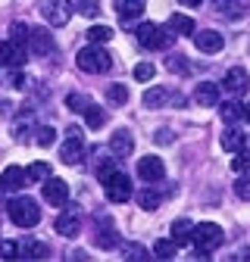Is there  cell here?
I'll use <instances>...</instances> for the list:
<instances>
[{
	"label": "cell",
	"instance_id": "cell-1",
	"mask_svg": "<svg viewBox=\"0 0 250 262\" xmlns=\"http://www.w3.org/2000/svg\"><path fill=\"white\" fill-rule=\"evenodd\" d=\"M75 66L81 72H91V75H100V72H110L113 69V53L103 50L100 44H91L85 50L75 53Z\"/></svg>",
	"mask_w": 250,
	"mask_h": 262
},
{
	"label": "cell",
	"instance_id": "cell-2",
	"mask_svg": "<svg viewBox=\"0 0 250 262\" xmlns=\"http://www.w3.org/2000/svg\"><path fill=\"white\" fill-rule=\"evenodd\" d=\"M222 241H225V234H222V228H219L216 222H200V225H194V250H197V256L200 259H210L206 253H213V250H219L222 247Z\"/></svg>",
	"mask_w": 250,
	"mask_h": 262
},
{
	"label": "cell",
	"instance_id": "cell-3",
	"mask_svg": "<svg viewBox=\"0 0 250 262\" xmlns=\"http://www.w3.org/2000/svg\"><path fill=\"white\" fill-rule=\"evenodd\" d=\"M135 35H138V44L147 47V50H166L175 31H166L163 25H156V22H144V25H138Z\"/></svg>",
	"mask_w": 250,
	"mask_h": 262
},
{
	"label": "cell",
	"instance_id": "cell-4",
	"mask_svg": "<svg viewBox=\"0 0 250 262\" xmlns=\"http://www.w3.org/2000/svg\"><path fill=\"white\" fill-rule=\"evenodd\" d=\"M10 219L19 228H35L41 222V206L35 200H28V196H16V200L10 203Z\"/></svg>",
	"mask_w": 250,
	"mask_h": 262
},
{
	"label": "cell",
	"instance_id": "cell-5",
	"mask_svg": "<svg viewBox=\"0 0 250 262\" xmlns=\"http://www.w3.org/2000/svg\"><path fill=\"white\" fill-rule=\"evenodd\" d=\"M103 181V193H107V200L110 203H125V200H132V181H129V175L125 172H110L107 178H100Z\"/></svg>",
	"mask_w": 250,
	"mask_h": 262
},
{
	"label": "cell",
	"instance_id": "cell-6",
	"mask_svg": "<svg viewBox=\"0 0 250 262\" xmlns=\"http://www.w3.org/2000/svg\"><path fill=\"white\" fill-rule=\"evenodd\" d=\"M41 16H44L47 25L59 28L72 19V4L69 0H41Z\"/></svg>",
	"mask_w": 250,
	"mask_h": 262
},
{
	"label": "cell",
	"instance_id": "cell-7",
	"mask_svg": "<svg viewBox=\"0 0 250 262\" xmlns=\"http://www.w3.org/2000/svg\"><path fill=\"white\" fill-rule=\"evenodd\" d=\"M59 159L66 162V166H78V162L85 159V141L78 135V128H69V138L59 147Z\"/></svg>",
	"mask_w": 250,
	"mask_h": 262
},
{
	"label": "cell",
	"instance_id": "cell-8",
	"mask_svg": "<svg viewBox=\"0 0 250 262\" xmlns=\"http://www.w3.org/2000/svg\"><path fill=\"white\" fill-rule=\"evenodd\" d=\"M138 178L147 181V184H156V181H163L166 178V166H163V159L160 156H144L138 162Z\"/></svg>",
	"mask_w": 250,
	"mask_h": 262
},
{
	"label": "cell",
	"instance_id": "cell-9",
	"mask_svg": "<svg viewBox=\"0 0 250 262\" xmlns=\"http://www.w3.org/2000/svg\"><path fill=\"white\" fill-rule=\"evenodd\" d=\"M169 100L181 103V94H172V91H169V88H163V84L147 88V91H144V97H141V103H144L147 110H160V106H166Z\"/></svg>",
	"mask_w": 250,
	"mask_h": 262
},
{
	"label": "cell",
	"instance_id": "cell-10",
	"mask_svg": "<svg viewBox=\"0 0 250 262\" xmlns=\"http://www.w3.org/2000/svg\"><path fill=\"white\" fill-rule=\"evenodd\" d=\"M25 50L28 44H19V41H4L0 44V66H10V69H19V66L25 62Z\"/></svg>",
	"mask_w": 250,
	"mask_h": 262
},
{
	"label": "cell",
	"instance_id": "cell-11",
	"mask_svg": "<svg viewBox=\"0 0 250 262\" xmlns=\"http://www.w3.org/2000/svg\"><path fill=\"white\" fill-rule=\"evenodd\" d=\"M44 200L50 203V206H66V200H69V184L62 181V178H47L44 181Z\"/></svg>",
	"mask_w": 250,
	"mask_h": 262
},
{
	"label": "cell",
	"instance_id": "cell-12",
	"mask_svg": "<svg viewBox=\"0 0 250 262\" xmlns=\"http://www.w3.org/2000/svg\"><path fill=\"white\" fill-rule=\"evenodd\" d=\"M132 150H135V135L129 128H119V131H113V138H110V153L116 156V159H122V156H132Z\"/></svg>",
	"mask_w": 250,
	"mask_h": 262
},
{
	"label": "cell",
	"instance_id": "cell-13",
	"mask_svg": "<svg viewBox=\"0 0 250 262\" xmlns=\"http://www.w3.org/2000/svg\"><path fill=\"white\" fill-rule=\"evenodd\" d=\"M222 44H225L222 31L206 28V31H197V35H194V47H197L200 53H219V50H222Z\"/></svg>",
	"mask_w": 250,
	"mask_h": 262
},
{
	"label": "cell",
	"instance_id": "cell-14",
	"mask_svg": "<svg viewBox=\"0 0 250 262\" xmlns=\"http://www.w3.org/2000/svg\"><path fill=\"white\" fill-rule=\"evenodd\" d=\"M28 181L31 178H28V172L22 166H7L4 175H0V190H22Z\"/></svg>",
	"mask_w": 250,
	"mask_h": 262
},
{
	"label": "cell",
	"instance_id": "cell-15",
	"mask_svg": "<svg viewBox=\"0 0 250 262\" xmlns=\"http://www.w3.org/2000/svg\"><path fill=\"white\" fill-rule=\"evenodd\" d=\"M28 50L35 53V56H47V53L53 50L50 31H44V28H31V35H28Z\"/></svg>",
	"mask_w": 250,
	"mask_h": 262
},
{
	"label": "cell",
	"instance_id": "cell-16",
	"mask_svg": "<svg viewBox=\"0 0 250 262\" xmlns=\"http://www.w3.org/2000/svg\"><path fill=\"white\" fill-rule=\"evenodd\" d=\"M219 144H222V150H228V153H244L250 147V141L244 138V131H238V128H225L222 138H219Z\"/></svg>",
	"mask_w": 250,
	"mask_h": 262
},
{
	"label": "cell",
	"instance_id": "cell-17",
	"mask_svg": "<svg viewBox=\"0 0 250 262\" xmlns=\"http://www.w3.org/2000/svg\"><path fill=\"white\" fill-rule=\"evenodd\" d=\"M113 7H116L122 22H132V19H138L147 10V0H113Z\"/></svg>",
	"mask_w": 250,
	"mask_h": 262
},
{
	"label": "cell",
	"instance_id": "cell-18",
	"mask_svg": "<svg viewBox=\"0 0 250 262\" xmlns=\"http://www.w3.org/2000/svg\"><path fill=\"white\" fill-rule=\"evenodd\" d=\"M197 106H219V84L216 81H200L194 91Z\"/></svg>",
	"mask_w": 250,
	"mask_h": 262
},
{
	"label": "cell",
	"instance_id": "cell-19",
	"mask_svg": "<svg viewBox=\"0 0 250 262\" xmlns=\"http://www.w3.org/2000/svg\"><path fill=\"white\" fill-rule=\"evenodd\" d=\"M169 231H172V241H175L178 247H184V244L194 241V222H191V219H175Z\"/></svg>",
	"mask_w": 250,
	"mask_h": 262
},
{
	"label": "cell",
	"instance_id": "cell-20",
	"mask_svg": "<svg viewBox=\"0 0 250 262\" xmlns=\"http://www.w3.org/2000/svg\"><path fill=\"white\" fill-rule=\"evenodd\" d=\"M56 231H59L62 237H78V231H81L78 215H75V212H62V215L56 219Z\"/></svg>",
	"mask_w": 250,
	"mask_h": 262
},
{
	"label": "cell",
	"instance_id": "cell-21",
	"mask_svg": "<svg viewBox=\"0 0 250 262\" xmlns=\"http://www.w3.org/2000/svg\"><path fill=\"white\" fill-rule=\"evenodd\" d=\"M19 253H22V259H50V247L41 241H22Z\"/></svg>",
	"mask_w": 250,
	"mask_h": 262
},
{
	"label": "cell",
	"instance_id": "cell-22",
	"mask_svg": "<svg viewBox=\"0 0 250 262\" xmlns=\"http://www.w3.org/2000/svg\"><path fill=\"white\" fill-rule=\"evenodd\" d=\"M225 88H228L232 94H244V91H247V72L241 69V66H235V69L225 72Z\"/></svg>",
	"mask_w": 250,
	"mask_h": 262
},
{
	"label": "cell",
	"instance_id": "cell-23",
	"mask_svg": "<svg viewBox=\"0 0 250 262\" xmlns=\"http://www.w3.org/2000/svg\"><path fill=\"white\" fill-rule=\"evenodd\" d=\"M169 28L175 31V35H194V19L184 16V13H172L169 16Z\"/></svg>",
	"mask_w": 250,
	"mask_h": 262
},
{
	"label": "cell",
	"instance_id": "cell-24",
	"mask_svg": "<svg viewBox=\"0 0 250 262\" xmlns=\"http://www.w3.org/2000/svg\"><path fill=\"white\" fill-rule=\"evenodd\" d=\"M119 253H122L125 262H147L150 259V253L141 244H119Z\"/></svg>",
	"mask_w": 250,
	"mask_h": 262
},
{
	"label": "cell",
	"instance_id": "cell-25",
	"mask_svg": "<svg viewBox=\"0 0 250 262\" xmlns=\"http://www.w3.org/2000/svg\"><path fill=\"white\" fill-rule=\"evenodd\" d=\"M160 200H163V196L156 193V190H150V187L138 193V206H141L144 212H153V209H160Z\"/></svg>",
	"mask_w": 250,
	"mask_h": 262
},
{
	"label": "cell",
	"instance_id": "cell-26",
	"mask_svg": "<svg viewBox=\"0 0 250 262\" xmlns=\"http://www.w3.org/2000/svg\"><path fill=\"white\" fill-rule=\"evenodd\" d=\"M85 35H88L91 44H107V41L113 38V28H110V25H91Z\"/></svg>",
	"mask_w": 250,
	"mask_h": 262
},
{
	"label": "cell",
	"instance_id": "cell-27",
	"mask_svg": "<svg viewBox=\"0 0 250 262\" xmlns=\"http://www.w3.org/2000/svg\"><path fill=\"white\" fill-rule=\"evenodd\" d=\"M219 116H222V122H238V119H244V103L228 100L225 106H219Z\"/></svg>",
	"mask_w": 250,
	"mask_h": 262
},
{
	"label": "cell",
	"instance_id": "cell-28",
	"mask_svg": "<svg viewBox=\"0 0 250 262\" xmlns=\"http://www.w3.org/2000/svg\"><path fill=\"white\" fill-rule=\"evenodd\" d=\"M175 250H178V244H175L172 237H169V241H156V244H153V256H156V259H172V256H175Z\"/></svg>",
	"mask_w": 250,
	"mask_h": 262
},
{
	"label": "cell",
	"instance_id": "cell-29",
	"mask_svg": "<svg viewBox=\"0 0 250 262\" xmlns=\"http://www.w3.org/2000/svg\"><path fill=\"white\" fill-rule=\"evenodd\" d=\"M97 247H100V250H113V247H119L116 228H103V231H97Z\"/></svg>",
	"mask_w": 250,
	"mask_h": 262
},
{
	"label": "cell",
	"instance_id": "cell-30",
	"mask_svg": "<svg viewBox=\"0 0 250 262\" xmlns=\"http://www.w3.org/2000/svg\"><path fill=\"white\" fill-rule=\"evenodd\" d=\"M85 119H88V125H91V128H100V125H107V113H103L100 106H94V103L85 110Z\"/></svg>",
	"mask_w": 250,
	"mask_h": 262
},
{
	"label": "cell",
	"instance_id": "cell-31",
	"mask_svg": "<svg viewBox=\"0 0 250 262\" xmlns=\"http://www.w3.org/2000/svg\"><path fill=\"white\" fill-rule=\"evenodd\" d=\"M216 10L222 13V16L238 19V16H241V0H216Z\"/></svg>",
	"mask_w": 250,
	"mask_h": 262
},
{
	"label": "cell",
	"instance_id": "cell-32",
	"mask_svg": "<svg viewBox=\"0 0 250 262\" xmlns=\"http://www.w3.org/2000/svg\"><path fill=\"white\" fill-rule=\"evenodd\" d=\"M28 178L31 181H47L50 178V166H47V162H31V166H28Z\"/></svg>",
	"mask_w": 250,
	"mask_h": 262
},
{
	"label": "cell",
	"instance_id": "cell-33",
	"mask_svg": "<svg viewBox=\"0 0 250 262\" xmlns=\"http://www.w3.org/2000/svg\"><path fill=\"white\" fill-rule=\"evenodd\" d=\"M107 97H110L113 106H125V103H129V91H125V84H113L107 91Z\"/></svg>",
	"mask_w": 250,
	"mask_h": 262
},
{
	"label": "cell",
	"instance_id": "cell-34",
	"mask_svg": "<svg viewBox=\"0 0 250 262\" xmlns=\"http://www.w3.org/2000/svg\"><path fill=\"white\" fill-rule=\"evenodd\" d=\"M53 141H56V128H53V125H41V128H38V135H35V144L50 147Z\"/></svg>",
	"mask_w": 250,
	"mask_h": 262
},
{
	"label": "cell",
	"instance_id": "cell-35",
	"mask_svg": "<svg viewBox=\"0 0 250 262\" xmlns=\"http://www.w3.org/2000/svg\"><path fill=\"white\" fill-rule=\"evenodd\" d=\"M66 106H69L72 113H85V110L91 106V100H88L85 94H69V97H66Z\"/></svg>",
	"mask_w": 250,
	"mask_h": 262
},
{
	"label": "cell",
	"instance_id": "cell-36",
	"mask_svg": "<svg viewBox=\"0 0 250 262\" xmlns=\"http://www.w3.org/2000/svg\"><path fill=\"white\" fill-rule=\"evenodd\" d=\"M28 35H31V28H28L25 22H13V28H10V38H13V41L28 44Z\"/></svg>",
	"mask_w": 250,
	"mask_h": 262
},
{
	"label": "cell",
	"instance_id": "cell-37",
	"mask_svg": "<svg viewBox=\"0 0 250 262\" xmlns=\"http://www.w3.org/2000/svg\"><path fill=\"white\" fill-rule=\"evenodd\" d=\"M153 75H156V66L153 62H138L135 66V78L138 81H153Z\"/></svg>",
	"mask_w": 250,
	"mask_h": 262
},
{
	"label": "cell",
	"instance_id": "cell-38",
	"mask_svg": "<svg viewBox=\"0 0 250 262\" xmlns=\"http://www.w3.org/2000/svg\"><path fill=\"white\" fill-rule=\"evenodd\" d=\"M75 7H78V13H81V16H88V19H94V16H97V13H100V0H78V4H75Z\"/></svg>",
	"mask_w": 250,
	"mask_h": 262
},
{
	"label": "cell",
	"instance_id": "cell-39",
	"mask_svg": "<svg viewBox=\"0 0 250 262\" xmlns=\"http://www.w3.org/2000/svg\"><path fill=\"white\" fill-rule=\"evenodd\" d=\"M0 259H22L16 241H0Z\"/></svg>",
	"mask_w": 250,
	"mask_h": 262
},
{
	"label": "cell",
	"instance_id": "cell-40",
	"mask_svg": "<svg viewBox=\"0 0 250 262\" xmlns=\"http://www.w3.org/2000/svg\"><path fill=\"white\" fill-rule=\"evenodd\" d=\"M235 193L241 196V200H250V175H241L235 181Z\"/></svg>",
	"mask_w": 250,
	"mask_h": 262
},
{
	"label": "cell",
	"instance_id": "cell-41",
	"mask_svg": "<svg viewBox=\"0 0 250 262\" xmlns=\"http://www.w3.org/2000/svg\"><path fill=\"white\" fill-rule=\"evenodd\" d=\"M232 169H235L238 175H250V156H241V153H238V156L232 159Z\"/></svg>",
	"mask_w": 250,
	"mask_h": 262
},
{
	"label": "cell",
	"instance_id": "cell-42",
	"mask_svg": "<svg viewBox=\"0 0 250 262\" xmlns=\"http://www.w3.org/2000/svg\"><path fill=\"white\" fill-rule=\"evenodd\" d=\"M166 66H169V72H178V75H184V72H187V62H184L181 56H169V59H166Z\"/></svg>",
	"mask_w": 250,
	"mask_h": 262
},
{
	"label": "cell",
	"instance_id": "cell-43",
	"mask_svg": "<svg viewBox=\"0 0 250 262\" xmlns=\"http://www.w3.org/2000/svg\"><path fill=\"white\" fill-rule=\"evenodd\" d=\"M156 141H160V144H169V141H172V135H169V128H160V135H156Z\"/></svg>",
	"mask_w": 250,
	"mask_h": 262
},
{
	"label": "cell",
	"instance_id": "cell-44",
	"mask_svg": "<svg viewBox=\"0 0 250 262\" xmlns=\"http://www.w3.org/2000/svg\"><path fill=\"white\" fill-rule=\"evenodd\" d=\"M25 84H28V78H25V75H13V88H19V91H22Z\"/></svg>",
	"mask_w": 250,
	"mask_h": 262
},
{
	"label": "cell",
	"instance_id": "cell-45",
	"mask_svg": "<svg viewBox=\"0 0 250 262\" xmlns=\"http://www.w3.org/2000/svg\"><path fill=\"white\" fill-rule=\"evenodd\" d=\"M181 7H200V0H178Z\"/></svg>",
	"mask_w": 250,
	"mask_h": 262
},
{
	"label": "cell",
	"instance_id": "cell-46",
	"mask_svg": "<svg viewBox=\"0 0 250 262\" xmlns=\"http://www.w3.org/2000/svg\"><path fill=\"white\" fill-rule=\"evenodd\" d=\"M244 119L250 122V103H244Z\"/></svg>",
	"mask_w": 250,
	"mask_h": 262
}]
</instances>
